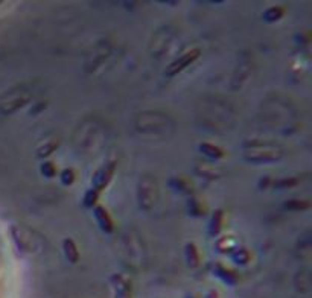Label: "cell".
Wrapping results in <instances>:
<instances>
[{
  "mask_svg": "<svg viewBox=\"0 0 312 298\" xmlns=\"http://www.w3.org/2000/svg\"><path fill=\"white\" fill-rule=\"evenodd\" d=\"M42 172H43L45 177H49V178L57 175V169H55L54 163H51V161H45V163L42 164Z\"/></svg>",
  "mask_w": 312,
  "mask_h": 298,
  "instance_id": "obj_14",
  "label": "cell"
},
{
  "mask_svg": "<svg viewBox=\"0 0 312 298\" xmlns=\"http://www.w3.org/2000/svg\"><path fill=\"white\" fill-rule=\"evenodd\" d=\"M55 148H57V143H49V145H46V146H42V148L38 149V157H48L51 152L55 151Z\"/></svg>",
  "mask_w": 312,
  "mask_h": 298,
  "instance_id": "obj_15",
  "label": "cell"
},
{
  "mask_svg": "<svg viewBox=\"0 0 312 298\" xmlns=\"http://www.w3.org/2000/svg\"><path fill=\"white\" fill-rule=\"evenodd\" d=\"M297 180H280L276 183V187H291V186H295Z\"/></svg>",
  "mask_w": 312,
  "mask_h": 298,
  "instance_id": "obj_17",
  "label": "cell"
},
{
  "mask_svg": "<svg viewBox=\"0 0 312 298\" xmlns=\"http://www.w3.org/2000/svg\"><path fill=\"white\" fill-rule=\"evenodd\" d=\"M96 201H98V192L93 190V189H90V190L86 193L83 204H84V207H87V208H93V205L96 204Z\"/></svg>",
  "mask_w": 312,
  "mask_h": 298,
  "instance_id": "obj_10",
  "label": "cell"
},
{
  "mask_svg": "<svg viewBox=\"0 0 312 298\" xmlns=\"http://www.w3.org/2000/svg\"><path fill=\"white\" fill-rule=\"evenodd\" d=\"M63 249H64V254H66L67 260H70V262H73V263L78 260L80 252H78V248H76V245H75V242H73L72 239H64V242H63Z\"/></svg>",
  "mask_w": 312,
  "mask_h": 298,
  "instance_id": "obj_4",
  "label": "cell"
},
{
  "mask_svg": "<svg viewBox=\"0 0 312 298\" xmlns=\"http://www.w3.org/2000/svg\"><path fill=\"white\" fill-rule=\"evenodd\" d=\"M231 256H233V260H235L236 263H239V265H245V263L250 260L248 251H247L245 248H242V246L235 248V251L231 252Z\"/></svg>",
  "mask_w": 312,
  "mask_h": 298,
  "instance_id": "obj_8",
  "label": "cell"
},
{
  "mask_svg": "<svg viewBox=\"0 0 312 298\" xmlns=\"http://www.w3.org/2000/svg\"><path fill=\"white\" fill-rule=\"evenodd\" d=\"M200 57V51L198 49H193V51H190V52H187V54H184L181 58H178V60H175L174 63H171L168 67H166V70H165V73L166 75H169V76H174V75H177V73H180V72H183L187 66H190L197 58Z\"/></svg>",
  "mask_w": 312,
  "mask_h": 298,
  "instance_id": "obj_2",
  "label": "cell"
},
{
  "mask_svg": "<svg viewBox=\"0 0 312 298\" xmlns=\"http://www.w3.org/2000/svg\"><path fill=\"white\" fill-rule=\"evenodd\" d=\"M282 14H283V10H282V8L272 7V8H269V10H266V11L263 13V20L268 22V23H272V22L279 20V19L282 17Z\"/></svg>",
  "mask_w": 312,
  "mask_h": 298,
  "instance_id": "obj_9",
  "label": "cell"
},
{
  "mask_svg": "<svg viewBox=\"0 0 312 298\" xmlns=\"http://www.w3.org/2000/svg\"><path fill=\"white\" fill-rule=\"evenodd\" d=\"M218 274H219L224 280H227L228 283H235V281H236V275H235L233 272H230V271H225V269L219 268V269H218Z\"/></svg>",
  "mask_w": 312,
  "mask_h": 298,
  "instance_id": "obj_16",
  "label": "cell"
},
{
  "mask_svg": "<svg viewBox=\"0 0 312 298\" xmlns=\"http://www.w3.org/2000/svg\"><path fill=\"white\" fill-rule=\"evenodd\" d=\"M93 213H95V218H96L98 225L101 227V230L105 231V233H111L113 231V221H111L110 215L107 213V210L104 207L98 205V207H95Z\"/></svg>",
  "mask_w": 312,
  "mask_h": 298,
  "instance_id": "obj_3",
  "label": "cell"
},
{
  "mask_svg": "<svg viewBox=\"0 0 312 298\" xmlns=\"http://www.w3.org/2000/svg\"><path fill=\"white\" fill-rule=\"evenodd\" d=\"M200 151H201L206 157L213 158V160H218V158L222 157V151H221L218 146L210 145V143H201V145H200Z\"/></svg>",
  "mask_w": 312,
  "mask_h": 298,
  "instance_id": "obj_6",
  "label": "cell"
},
{
  "mask_svg": "<svg viewBox=\"0 0 312 298\" xmlns=\"http://www.w3.org/2000/svg\"><path fill=\"white\" fill-rule=\"evenodd\" d=\"M222 227V210H216L212 216V221L209 224V231L212 236H218Z\"/></svg>",
  "mask_w": 312,
  "mask_h": 298,
  "instance_id": "obj_7",
  "label": "cell"
},
{
  "mask_svg": "<svg viewBox=\"0 0 312 298\" xmlns=\"http://www.w3.org/2000/svg\"><path fill=\"white\" fill-rule=\"evenodd\" d=\"M184 252H186V260H187V265L190 268H197L200 265V257H198V251L195 248L193 243H187L186 248H184Z\"/></svg>",
  "mask_w": 312,
  "mask_h": 298,
  "instance_id": "obj_5",
  "label": "cell"
},
{
  "mask_svg": "<svg viewBox=\"0 0 312 298\" xmlns=\"http://www.w3.org/2000/svg\"><path fill=\"white\" fill-rule=\"evenodd\" d=\"M114 167H116V163H114V161L107 163V164H104L102 167H99V169L96 171V174L93 175V178H92V184H93L92 189L96 190L98 193H99V190L105 189L107 184L110 183L113 174H114Z\"/></svg>",
  "mask_w": 312,
  "mask_h": 298,
  "instance_id": "obj_1",
  "label": "cell"
},
{
  "mask_svg": "<svg viewBox=\"0 0 312 298\" xmlns=\"http://www.w3.org/2000/svg\"><path fill=\"white\" fill-rule=\"evenodd\" d=\"M118 280V289H119V293H118V298H128V284L125 283V280H122L121 275L116 277Z\"/></svg>",
  "mask_w": 312,
  "mask_h": 298,
  "instance_id": "obj_12",
  "label": "cell"
},
{
  "mask_svg": "<svg viewBox=\"0 0 312 298\" xmlns=\"http://www.w3.org/2000/svg\"><path fill=\"white\" fill-rule=\"evenodd\" d=\"M60 180H61V183H63L64 186H70V184L75 181V174H73V171H72V169H64V171L61 172V175H60Z\"/></svg>",
  "mask_w": 312,
  "mask_h": 298,
  "instance_id": "obj_13",
  "label": "cell"
},
{
  "mask_svg": "<svg viewBox=\"0 0 312 298\" xmlns=\"http://www.w3.org/2000/svg\"><path fill=\"white\" fill-rule=\"evenodd\" d=\"M285 207L289 210H306L309 208V202L307 201H298V199H292L285 202Z\"/></svg>",
  "mask_w": 312,
  "mask_h": 298,
  "instance_id": "obj_11",
  "label": "cell"
}]
</instances>
